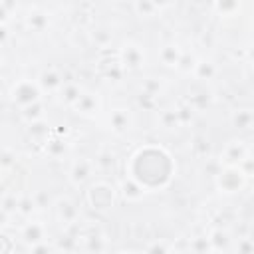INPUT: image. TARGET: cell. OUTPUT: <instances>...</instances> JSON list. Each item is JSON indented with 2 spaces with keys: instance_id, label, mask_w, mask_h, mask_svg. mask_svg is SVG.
<instances>
[{
  "instance_id": "6da1fadb",
  "label": "cell",
  "mask_w": 254,
  "mask_h": 254,
  "mask_svg": "<svg viewBox=\"0 0 254 254\" xmlns=\"http://www.w3.org/2000/svg\"><path fill=\"white\" fill-rule=\"evenodd\" d=\"M149 173H155V185H165L171 179V161L169 155L161 149H141L133 157L131 179L137 181L143 189L147 185Z\"/></svg>"
},
{
  "instance_id": "7a4b0ae2",
  "label": "cell",
  "mask_w": 254,
  "mask_h": 254,
  "mask_svg": "<svg viewBox=\"0 0 254 254\" xmlns=\"http://www.w3.org/2000/svg\"><path fill=\"white\" fill-rule=\"evenodd\" d=\"M10 97H12V101H14L16 105H20V107L24 109V107H30V105H34V103L40 101L42 89H40L38 83L32 81V79H20L16 85H12Z\"/></svg>"
},
{
  "instance_id": "3957f363",
  "label": "cell",
  "mask_w": 254,
  "mask_h": 254,
  "mask_svg": "<svg viewBox=\"0 0 254 254\" xmlns=\"http://www.w3.org/2000/svg\"><path fill=\"white\" fill-rule=\"evenodd\" d=\"M246 183V177L240 173L238 167H224L216 173V187L220 189V192L232 194L238 192Z\"/></svg>"
},
{
  "instance_id": "277c9868",
  "label": "cell",
  "mask_w": 254,
  "mask_h": 254,
  "mask_svg": "<svg viewBox=\"0 0 254 254\" xmlns=\"http://www.w3.org/2000/svg\"><path fill=\"white\" fill-rule=\"evenodd\" d=\"M119 64H121L119 67H123V69H139V67H143V64H145L143 48L139 44H133V42L125 44L119 50Z\"/></svg>"
},
{
  "instance_id": "5b68a950",
  "label": "cell",
  "mask_w": 254,
  "mask_h": 254,
  "mask_svg": "<svg viewBox=\"0 0 254 254\" xmlns=\"http://www.w3.org/2000/svg\"><path fill=\"white\" fill-rule=\"evenodd\" d=\"M93 171H95L93 161L87 159V157H81V159H77V161L71 163V169H69V181H71L75 187H79V185H83V183H87V181L91 179Z\"/></svg>"
},
{
  "instance_id": "8992f818",
  "label": "cell",
  "mask_w": 254,
  "mask_h": 254,
  "mask_svg": "<svg viewBox=\"0 0 254 254\" xmlns=\"http://www.w3.org/2000/svg\"><path fill=\"white\" fill-rule=\"evenodd\" d=\"M89 202L93 208H109L113 204V189L107 183H97L89 190Z\"/></svg>"
},
{
  "instance_id": "52a82bcc",
  "label": "cell",
  "mask_w": 254,
  "mask_h": 254,
  "mask_svg": "<svg viewBox=\"0 0 254 254\" xmlns=\"http://www.w3.org/2000/svg\"><path fill=\"white\" fill-rule=\"evenodd\" d=\"M246 155L248 149L242 141H230L220 153V163H224V167H236Z\"/></svg>"
},
{
  "instance_id": "ba28073f",
  "label": "cell",
  "mask_w": 254,
  "mask_h": 254,
  "mask_svg": "<svg viewBox=\"0 0 254 254\" xmlns=\"http://www.w3.org/2000/svg\"><path fill=\"white\" fill-rule=\"evenodd\" d=\"M56 216H58V220H60L62 224L69 226V224H75V222H77L79 210H77V206H75L69 198L60 196V198L56 200Z\"/></svg>"
},
{
  "instance_id": "9c48e42d",
  "label": "cell",
  "mask_w": 254,
  "mask_h": 254,
  "mask_svg": "<svg viewBox=\"0 0 254 254\" xmlns=\"http://www.w3.org/2000/svg\"><path fill=\"white\" fill-rule=\"evenodd\" d=\"M20 236H22V240H24L28 246L40 244V242H44V240H46V226H44L42 222H36V220L26 222V224L22 226Z\"/></svg>"
},
{
  "instance_id": "30bf717a",
  "label": "cell",
  "mask_w": 254,
  "mask_h": 254,
  "mask_svg": "<svg viewBox=\"0 0 254 254\" xmlns=\"http://www.w3.org/2000/svg\"><path fill=\"white\" fill-rule=\"evenodd\" d=\"M36 83L42 91H60V87L64 85V79L56 69H46V71L40 73Z\"/></svg>"
},
{
  "instance_id": "8fae6325",
  "label": "cell",
  "mask_w": 254,
  "mask_h": 254,
  "mask_svg": "<svg viewBox=\"0 0 254 254\" xmlns=\"http://www.w3.org/2000/svg\"><path fill=\"white\" fill-rule=\"evenodd\" d=\"M71 107H73L77 113L91 115V113H95V111L99 109V99H97V95H95V93H91V91H81L79 99H77Z\"/></svg>"
},
{
  "instance_id": "7c38bea8",
  "label": "cell",
  "mask_w": 254,
  "mask_h": 254,
  "mask_svg": "<svg viewBox=\"0 0 254 254\" xmlns=\"http://www.w3.org/2000/svg\"><path fill=\"white\" fill-rule=\"evenodd\" d=\"M181 58H183V50L177 46V44H165L161 50H159V60L169 65V67H179L181 64Z\"/></svg>"
},
{
  "instance_id": "4fadbf2b",
  "label": "cell",
  "mask_w": 254,
  "mask_h": 254,
  "mask_svg": "<svg viewBox=\"0 0 254 254\" xmlns=\"http://www.w3.org/2000/svg\"><path fill=\"white\" fill-rule=\"evenodd\" d=\"M131 125V113L127 109H113L109 113V129L115 131V133H123L127 131Z\"/></svg>"
},
{
  "instance_id": "5bb4252c",
  "label": "cell",
  "mask_w": 254,
  "mask_h": 254,
  "mask_svg": "<svg viewBox=\"0 0 254 254\" xmlns=\"http://www.w3.org/2000/svg\"><path fill=\"white\" fill-rule=\"evenodd\" d=\"M208 238V244H210V250H228L230 244H232V236L228 230H222V228H212L210 234L206 236Z\"/></svg>"
},
{
  "instance_id": "9a60e30c",
  "label": "cell",
  "mask_w": 254,
  "mask_h": 254,
  "mask_svg": "<svg viewBox=\"0 0 254 254\" xmlns=\"http://www.w3.org/2000/svg\"><path fill=\"white\" fill-rule=\"evenodd\" d=\"M192 75L200 81H206V79H212L216 75V65L210 62V60H196L190 67Z\"/></svg>"
},
{
  "instance_id": "2e32d148",
  "label": "cell",
  "mask_w": 254,
  "mask_h": 254,
  "mask_svg": "<svg viewBox=\"0 0 254 254\" xmlns=\"http://www.w3.org/2000/svg\"><path fill=\"white\" fill-rule=\"evenodd\" d=\"M121 194H123V198H127V200H141L143 198V194H145V189L137 183V181H133L131 177L129 179H125L123 183H121Z\"/></svg>"
},
{
  "instance_id": "e0dca14e",
  "label": "cell",
  "mask_w": 254,
  "mask_h": 254,
  "mask_svg": "<svg viewBox=\"0 0 254 254\" xmlns=\"http://www.w3.org/2000/svg\"><path fill=\"white\" fill-rule=\"evenodd\" d=\"M48 24H50L48 16L44 12H40V10H34V12H30L26 16V26L30 30H34V32H44L48 28Z\"/></svg>"
},
{
  "instance_id": "ac0fdd59",
  "label": "cell",
  "mask_w": 254,
  "mask_h": 254,
  "mask_svg": "<svg viewBox=\"0 0 254 254\" xmlns=\"http://www.w3.org/2000/svg\"><path fill=\"white\" fill-rule=\"evenodd\" d=\"M81 91H83V89H81L77 83L67 81V83H64V85L60 87V97H62V101H65L67 105H73V103L79 99Z\"/></svg>"
},
{
  "instance_id": "d6986e66",
  "label": "cell",
  "mask_w": 254,
  "mask_h": 254,
  "mask_svg": "<svg viewBox=\"0 0 254 254\" xmlns=\"http://www.w3.org/2000/svg\"><path fill=\"white\" fill-rule=\"evenodd\" d=\"M230 121H232V125L236 129H250L254 117H252V111L250 109H236V111H232Z\"/></svg>"
},
{
  "instance_id": "ffe728a7",
  "label": "cell",
  "mask_w": 254,
  "mask_h": 254,
  "mask_svg": "<svg viewBox=\"0 0 254 254\" xmlns=\"http://www.w3.org/2000/svg\"><path fill=\"white\" fill-rule=\"evenodd\" d=\"M48 135H50V125H48L44 119L30 123V137H32V139H36V141H44V143H46Z\"/></svg>"
},
{
  "instance_id": "44dd1931",
  "label": "cell",
  "mask_w": 254,
  "mask_h": 254,
  "mask_svg": "<svg viewBox=\"0 0 254 254\" xmlns=\"http://www.w3.org/2000/svg\"><path fill=\"white\" fill-rule=\"evenodd\" d=\"M22 117H24L28 123H34V121L44 119V105H42V101L30 105V107H24V109H22Z\"/></svg>"
},
{
  "instance_id": "7402d4cb",
  "label": "cell",
  "mask_w": 254,
  "mask_h": 254,
  "mask_svg": "<svg viewBox=\"0 0 254 254\" xmlns=\"http://www.w3.org/2000/svg\"><path fill=\"white\" fill-rule=\"evenodd\" d=\"M46 153L50 157H62L65 153V141H62L60 137L46 139Z\"/></svg>"
},
{
  "instance_id": "603a6c76",
  "label": "cell",
  "mask_w": 254,
  "mask_h": 254,
  "mask_svg": "<svg viewBox=\"0 0 254 254\" xmlns=\"http://www.w3.org/2000/svg\"><path fill=\"white\" fill-rule=\"evenodd\" d=\"M212 8H214L220 16L232 18V16H236V12L240 10V2H216V4H212Z\"/></svg>"
},
{
  "instance_id": "cb8c5ba5",
  "label": "cell",
  "mask_w": 254,
  "mask_h": 254,
  "mask_svg": "<svg viewBox=\"0 0 254 254\" xmlns=\"http://www.w3.org/2000/svg\"><path fill=\"white\" fill-rule=\"evenodd\" d=\"M103 246H105V240H103V236L101 234H89V236H85V250L89 252V254H99L101 250H103Z\"/></svg>"
},
{
  "instance_id": "d4e9b609",
  "label": "cell",
  "mask_w": 254,
  "mask_h": 254,
  "mask_svg": "<svg viewBox=\"0 0 254 254\" xmlns=\"http://www.w3.org/2000/svg\"><path fill=\"white\" fill-rule=\"evenodd\" d=\"M159 121H161V125H163L165 129H173V127H177V125L181 123L177 109H165V111H161Z\"/></svg>"
},
{
  "instance_id": "484cf974",
  "label": "cell",
  "mask_w": 254,
  "mask_h": 254,
  "mask_svg": "<svg viewBox=\"0 0 254 254\" xmlns=\"http://www.w3.org/2000/svg\"><path fill=\"white\" fill-rule=\"evenodd\" d=\"M161 6L155 4V2H135L133 4V10L139 14V16H155V12L159 10Z\"/></svg>"
},
{
  "instance_id": "4316f807",
  "label": "cell",
  "mask_w": 254,
  "mask_h": 254,
  "mask_svg": "<svg viewBox=\"0 0 254 254\" xmlns=\"http://www.w3.org/2000/svg\"><path fill=\"white\" fill-rule=\"evenodd\" d=\"M190 250L194 254H206L210 252V244H208V238L206 236H198V238H192L190 240Z\"/></svg>"
},
{
  "instance_id": "83f0119b",
  "label": "cell",
  "mask_w": 254,
  "mask_h": 254,
  "mask_svg": "<svg viewBox=\"0 0 254 254\" xmlns=\"http://www.w3.org/2000/svg\"><path fill=\"white\" fill-rule=\"evenodd\" d=\"M18 196L16 194H4L2 196V202H0V208H4L8 214H12V212H18Z\"/></svg>"
},
{
  "instance_id": "f1b7e54d",
  "label": "cell",
  "mask_w": 254,
  "mask_h": 254,
  "mask_svg": "<svg viewBox=\"0 0 254 254\" xmlns=\"http://www.w3.org/2000/svg\"><path fill=\"white\" fill-rule=\"evenodd\" d=\"M34 206H36V202H34V198H32V196H22V198L18 200V212L28 214V212H32V210H34Z\"/></svg>"
},
{
  "instance_id": "f546056e",
  "label": "cell",
  "mask_w": 254,
  "mask_h": 254,
  "mask_svg": "<svg viewBox=\"0 0 254 254\" xmlns=\"http://www.w3.org/2000/svg\"><path fill=\"white\" fill-rule=\"evenodd\" d=\"M95 36L99 38V42H97V46H99V48H105V46L111 42V38H113V36H111L107 30H93L91 38H95Z\"/></svg>"
},
{
  "instance_id": "4dcf8cb0",
  "label": "cell",
  "mask_w": 254,
  "mask_h": 254,
  "mask_svg": "<svg viewBox=\"0 0 254 254\" xmlns=\"http://www.w3.org/2000/svg\"><path fill=\"white\" fill-rule=\"evenodd\" d=\"M93 165L95 167H111L113 165V153H99L97 155V159L93 161Z\"/></svg>"
},
{
  "instance_id": "1f68e13d",
  "label": "cell",
  "mask_w": 254,
  "mask_h": 254,
  "mask_svg": "<svg viewBox=\"0 0 254 254\" xmlns=\"http://www.w3.org/2000/svg\"><path fill=\"white\" fill-rule=\"evenodd\" d=\"M14 165V155L10 153V151H2L0 153V173L4 171V169H10Z\"/></svg>"
},
{
  "instance_id": "d6a6232c",
  "label": "cell",
  "mask_w": 254,
  "mask_h": 254,
  "mask_svg": "<svg viewBox=\"0 0 254 254\" xmlns=\"http://www.w3.org/2000/svg\"><path fill=\"white\" fill-rule=\"evenodd\" d=\"M54 252V248L44 240V242H40V244H34V246H30V254H52Z\"/></svg>"
},
{
  "instance_id": "836d02e7",
  "label": "cell",
  "mask_w": 254,
  "mask_h": 254,
  "mask_svg": "<svg viewBox=\"0 0 254 254\" xmlns=\"http://www.w3.org/2000/svg\"><path fill=\"white\" fill-rule=\"evenodd\" d=\"M143 254H169V248L163 242H153L147 246V250Z\"/></svg>"
},
{
  "instance_id": "e575fe53",
  "label": "cell",
  "mask_w": 254,
  "mask_h": 254,
  "mask_svg": "<svg viewBox=\"0 0 254 254\" xmlns=\"http://www.w3.org/2000/svg\"><path fill=\"white\" fill-rule=\"evenodd\" d=\"M12 238L6 236V234H0V254H12Z\"/></svg>"
},
{
  "instance_id": "d590c367",
  "label": "cell",
  "mask_w": 254,
  "mask_h": 254,
  "mask_svg": "<svg viewBox=\"0 0 254 254\" xmlns=\"http://www.w3.org/2000/svg\"><path fill=\"white\" fill-rule=\"evenodd\" d=\"M238 250H240V254H250V252H252V242H250V238L238 240Z\"/></svg>"
},
{
  "instance_id": "8d00e7d4",
  "label": "cell",
  "mask_w": 254,
  "mask_h": 254,
  "mask_svg": "<svg viewBox=\"0 0 254 254\" xmlns=\"http://www.w3.org/2000/svg\"><path fill=\"white\" fill-rule=\"evenodd\" d=\"M8 220H10V214H8L4 208H0V226H4Z\"/></svg>"
},
{
  "instance_id": "74e56055",
  "label": "cell",
  "mask_w": 254,
  "mask_h": 254,
  "mask_svg": "<svg viewBox=\"0 0 254 254\" xmlns=\"http://www.w3.org/2000/svg\"><path fill=\"white\" fill-rule=\"evenodd\" d=\"M6 38H8V30H6V26H0V44L6 42Z\"/></svg>"
},
{
  "instance_id": "f35d334b",
  "label": "cell",
  "mask_w": 254,
  "mask_h": 254,
  "mask_svg": "<svg viewBox=\"0 0 254 254\" xmlns=\"http://www.w3.org/2000/svg\"><path fill=\"white\" fill-rule=\"evenodd\" d=\"M0 67H2V54H0Z\"/></svg>"
},
{
  "instance_id": "ab89813d",
  "label": "cell",
  "mask_w": 254,
  "mask_h": 254,
  "mask_svg": "<svg viewBox=\"0 0 254 254\" xmlns=\"http://www.w3.org/2000/svg\"><path fill=\"white\" fill-rule=\"evenodd\" d=\"M121 254H135V252H121Z\"/></svg>"
}]
</instances>
